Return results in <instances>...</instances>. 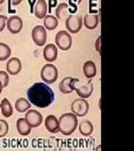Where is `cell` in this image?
<instances>
[{"instance_id":"29","label":"cell","mask_w":134,"mask_h":151,"mask_svg":"<svg viewBox=\"0 0 134 151\" xmlns=\"http://www.w3.org/2000/svg\"><path fill=\"white\" fill-rule=\"evenodd\" d=\"M2 88H3V87H2V83H1V82H0V94H1V93H2Z\"/></svg>"},{"instance_id":"3","label":"cell","mask_w":134,"mask_h":151,"mask_svg":"<svg viewBox=\"0 0 134 151\" xmlns=\"http://www.w3.org/2000/svg\"><path fill=\"white\" fill-rule=\"evenodd\" d=\"M72 87L75 89L79 96L82 98H88L91 95L93 91V86L91 80L83 82L78 79L74 78L72 83Z\"/></svg>"},{"instance_id":"11","label":"cell","mask_w":134,"mask_h":151,"mask_svg":"<svg viewBox=\"0 0 134 151\" xmlns=\"http://www.w3.org/2000/svg\"><path fill=\"white\" fill-rule=\"evenodd\" d=\"M21 67H22V64H21V61L20 59L17 58H12L10 60L8 61L7 66H6V69L7 71L11 74V75H17L20 73L21 70Z\"/></svg>"},{"instance_id":"6","label":"cell","mask_w":134,"mask_h":151,"mask_svg":"<svg viewBox=\"0 0 134 151\" xmlns=\"http://www.w3.org/2000/svg\"><path fill=\"white\" fill-rule=\"evenodd\" d=\"M71 110L75 115L78 116H84L89 110V104L84 98L76 99L71 105Z\"/></svg>"},{"instance_id":"16","label":"cell","mask_w":134,"mask_h":151,"mask_svg":"<svg viewBox=\"0 0 134 151\" xmlns=\"http://www.w3.org/2000/svg\"><path fill=\"white\" fill-rule=\"evenodd\" d=\"M17 129L19 134L22 136H26L31 132V126L24 118L19 119L17 121Z\"/></svg>"},{"instance_id":"12","label":"cell","mask_w":134,"mask_h":151,"mask_svg":"<svg viewBox=\"0 0 134 151\" xmlns=\"http://www.w3.org/2000/svg\"><path fill=\"white\" fill-rule=\"evenodd\" d=\"M44 58L48 62H53L57 58V48L53 44H48L45 47L43 52Z\"/></svg>"},{"instance_id":"28","label":"cell","mask_w":134,"mask_h":151,"mask_svg":"<svg viewBox=\"0 0 134 151\" xmlns=\"http://www.w3.org/2000/svg\"><path fill=\"white\" fill-rule=\"evenodd\" d=\"M100 39H101V37L100 36L98 38V40L96 42V48L99 52H100Z\"/></svg>"},{"instance_id":"18","label":"cell","mask_w":134,"mask_h":151,"mask_svg":"<svg viewBox=\"0 0 134 151\" xmlns=\"http://www.w3.org/2000/svg\"><path fill=\"white\" fill-rule=\"evenodd\" d=\"M74 78L66 77L61 81L59 85V89L63 94H69L73 91V88L72 87V83Z\"/></svg>"},{"instance_id":"20","label":"cell","mask_w":134,"mask_h":151,"mask_svg":"<svg viewBox=\"0 0 134 151\" xmlns=\"http://www.w3.org/2000/svg\"><path fill=\"white\" fill-rule=\"evenodd\" d=\"M0 108L2 110V115L6 118L11 116L12 114H13V108H12L10 101L7 98H4L2 100L1 104H0Z\"/></svg>"},{"instance_id":"25","label":"cell","mask_w":134,"mask_h":151,"mask_svg":"<svg viewBox=\"0 0 134 151\" xmlns=\"http://www.w3.org/2000/svg\"><path fill=\"white\" fill-rule=\"evenodd\" d=\"M9 124L5 120L0 119V137H2L8 134Z\"/></svg>"},{"instance_id":"10","label":"cell","mask_w":134,"mask_h":151,"mask_svg":"<svg viewBox=\"0 0 134 151\" xmlns=\"http://www.w3.org/2000/svg\"><path fill=\"white\" fill-rule=\"evenodd\" d=\"M7 27L9 30L13 34L18 33L23 27L22 20L17 16L11 17L7 21Z\"/></svg>"},{"instance_id":"24","label":"cell","mask_w":134,"mask_h":151,"mask_svg":"<svg viewBox=\"0 0 134 151\" xmlns=\"http://www.w3.org/2000/svg\"><path fill=\"white\" fill-rule=\"evenodd\" d=\"M11 55L10 47L5 43L0 42V61L7 60Z\"/></svg>"},{"instance_id":"19","label":"cell","mask_w":134,"mask_h":151,"mask_svg":"<svg viewBox=\"0 0 134 151\" xmlns=\"http://www.w3.org/2000/svg\"><path fill=\"white\" fill-rule=\"evenodd\" d=\"M56 15L60 21H66L69 15V9L66 3H61L56 9Z\"/></svg>"},{"instance_id":"15","label":"cell","mask_w":134,"mask_h":151,"mask_svg":"<svg viewBox=\"0 0 134 151\" xmlns=\"http://www.w3.org/2000/svg\"><path fill=\"white\" fill-rule=\"evenodd\" d=\"M99 24V17L96 14H88L84 18V27L89 29L96 28Z\"/></svg>"},{"instance_id":"17","label":"cell","mask_w":134,"mask_h":151,"mask_svg":"<svg viewBox=\"0 0 134 151\" xmlns=\"http://www.w3.org/2000/svg\"><path fill=\"white\" fill-rule=\"evenodd\" d=\"M83 71H84V76L88 79H91L94 77L96 75V64L91 60H88L85 64H84L83 67Z\"/></svg>"},{"instance_id":"22","label":"cell","mask_w":134,"mask_h":151,"mask_svg":"<svg viewBox=\"0 0 134 151\" xmlns=\"http://www.w3.org/2000/svg\"><path fill=\"white\" fill-rule=\"evenodd\" d=\"M16 110L20 113H24L31 107V105L27 100L24 98H20L15 102Z\"/></svg>"},{"instance_id":"2","label":"cell","mask_w":134,"mask_h":151,"mask_svg":"<svg viewBox=\"0 0 134 151\" xmlns=\"http://www.w3.org/2000/svg\"><path fill=\"white\" fill-rule=\"evenodd\" d=\"M59 132L64 135H70L78 126V119L74 113H65L59 119Z\"/></svg>"},{"instance_id":"5","label":"cell","mask_w":134,"mask_h":151,"mask_svg":"<svg viewBox=\"0 0 134 151\" xmlns=\"http://www.w3.org/2000/svg\"><path fill=\"white\" fill-rule=\"evenodd\" d=\"M55 41L57 46L63 51L69 50L72 44V40L70 34L65 30L59 31L56 35Z\"/></svg>"},{"instance_id":"7","label":"cell","mask_w":134,"mask_h":151,"mask_svg":"<svg viewBox=\"0 0 134 151\" xmlns=\"http://www.w3.org/2000/svg\"><path fill=\"white\" fill-rule=\"evenodd\" d=\"M82 26V18L80 15H69L66 20V29L72 33H78Z\"/></svg>"},{"instance_id":"4","label":"cell","mask_w":134,"mask_h":151,"mask_svg":"<svg viewBox=\"0 0 134 151\" xmlns=\"http://www.w3.org/2000/svg\"><path fill=\"white\" fill-rule=\"evenodd\" d=\"M41 78L48 85L53 84L58 78L57 67L53 64H46L41 69Z\"/></svg>"},{"instance_id":"9","label":"cell","mask_w":134,"mask_h":151,"mask_svg":"<svg viewBox=\"0 0 134 151\" xmlns=\"http://www.w3.org/2000/svg\"><path fill=\"white\" fill-rule=\"evenodd\" d=\"M25 119L31 128H36L39 126L43 121L42 115L39 112L35 110H29L25 116Z\"/></svg>"},{"instance_id":"21","label":"cell","mask_w":134,"mask_h":151,"mask_svg":"<svg viewBox=\"0 0 134 151\" xmlns=\"http://www.w3.org/2000/svg\"><path fill=\"white\" fill-rule=\"evenodd\" d=\"M93 130V126L90 121L84 120L79 124V132L84 136H90Z\"/></svg>"},{"instance_id":"23","label":"cell","mask_w":134,"mask_h":151,"mask_svg":"<svg viewBox=\"0 0 134 151\" xmlns=\"http://www.w3.org/2000/svg\"><path fill=\"white\" fill-rule=\"evenodd\" d=\"M44 25L48 30H53L58 26V21L55 17L52 15H47L44 20Z\"/></svg>"},{"instance_id":"26","label":"cell","mask_w":134,"mask_h":151,"mask_svg":"<svg viewBox=\"0 0 134 151\" xmlns=\"http://www.w3.org/2000/svg\"><path fill=\"white\" fill-rule=\"evenodd\" d=\"M0 82L2 83L3 88H5L9 85V76L5 71H0Z\"/></svg>"},{"instance_id":"14","label":"cell","mask_w":134,"mask_h":151,"mask_svg":"<svg viewBox=\"0 0 134 151\" xmlns=\"http://www.w3.org/2000/svg\"><path fill=\"white\" fill-rule=\"evenodd\" d=\"M47 3L44 0H38L36 2V5H35V15L39 19H42L46 17L47 10Z\"/></svg>"},{"instance_id":"27","label":"cell","mask_w":134,"mask_h":151,"mask_svg":"<svg viewBox=\"0 0 134 151\" xmlns=\"http://www.w3.org/2000/svg\"><path fill=\"white\" fill-rule=\"evenodd\" d=\"M6 21H7V17L6 16L0 15V32H2L5 29Z\"/></svg>"},{"instance_id":"13","label":"cell","mask_w":134,"mask_h":151,"mask_svg":"<svg viewBox=\"0 0 134 151\" xmlns=\"http://www.w3.org/2000/svg\"><path fill=\"white\" fill-rule=\"evenodd\" d=\"M45 127L51 133H57L59 132V122L57 117L53 115L48 116L45 119Z\"/></svg>"},{"instance_id":"8","label":"cell","mask_w":134,"mask_h":151,"mask_svg":"<svg viewBox=\"0 0 134 151\" xmlns=\"http://www.w3.org/2000/svg\"><path fill=\"white\" fill-rule=\"evenodd\" d=\"M32 38L38 46H42L45 44L47 40V33L45 27L41 25H37L32 31Z\"/></svg>"},{"instance_id":"1","label":"cell","mask_w":134,"mask_h":151,"mask_svg":"<svg viewBox=\"0 0 134 151\" xmlns=\"http://www.w3.org/2000/svg\"><path fill=\"white\" fill-rule=\"evenodd\" d=\"M27 98L34 106L45 108L50 106L54 101V93L48 85L36 83L27 91Z\"/></svg>"}]
</instances>
